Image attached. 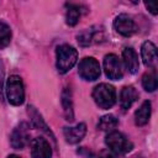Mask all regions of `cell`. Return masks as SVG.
I'll return each instance as SVG.
<instances>
[{"mask_svg": "<svg viewBox=\"0 0 158 158\" xmlns=\"http://www.w3.org/2000/svg\"><path fill=\"white\" fill-rule=\"evenodd\" d=\"M28 110V115H30V117H31V121H32V123L37 127V128H40V130H42L43 132H46L48 136H51V138L56 142V138H54V135L52 133V131L49 130V127L47 126V123L43 121V118H42V116L40 115V112L33 107V106H28L27 107Z\"/></svg>", "mask_w": 158, "mask_h": 158, "instance_id": "obj_15", "label": "cell"}, {"mask_svg": "<svg viewBox=\"0 0 158 158\" xmlns=\"http://www.w3.org/2000/svg\"><path fill=\"white\" fill-rule=\"evenodd\" d=\"M93 99L101 109H110L116 102V90L112 85L101 83L93 90Z\"/></svg>", "mask_w": 158, "mask_h": 158, "instance_id": "obj_2", "label": "cell"}, {"mask_svg": "<svg viewBox=\"0 0 158 158\" xmlns=\"http://www.w3.org/2000/svg\"><path fill=\"white\" fill-rule=\"evenodd\" d=\"M138 99V93L133 86H123L120 93V105L123 110L130 109Z\"/></svg>", "mask_w": 158, "mask_h": 158, "instance_id": "obj_14", "label": "cell"}, {"mask_svg": "<svg viewBox=\"0 0 158 158\" xmlns=\"http://www.w3.org/2000/svg\"><path fill=\"white\" fill-rule=\"evenodd\" d=\"M141 54H142V59L146 67L153 68L157 60V47L153 42L151 41H146L142 47H141Z\"/></svg>", "mask_w": 158, "mask_h": 158, "instance_id": "obj_12", "label": "cell"}, {"mask_svg": "<svg viewBox=\"0 0 158 158\" xmlns=\"http://www.w3.org/2000/svg\"><path fill=\"white\" fill-rule=\"evenodd\" d=\"M77 38H78V43L80 46L86 47V46H90L93 43H98V42L102 41V30L94 26V27H90V28L81 31Z\"/></svg>", "mask_w": 158, "mask_h": 158, "instance_id": "obj_10", "label": "cell"}, {"mask_svg": "<svg viewBox=\"0 0 158 158\" xmlns=\"http://www.w3.org/2000/svg\"><path fill=\"white\" fill-rule=\"evenodd\" d=\"M104 70L105 74L109 79L112 80H120L123 75L122 73V67L118 57L116 54H106L104 58Z\"/></svg>", "mask_w": 158, "mask_h": 158, "instance_id": "obj_7", "label": "cell"}, {"mask_svg": "<svg viewBox=\"0 0 158 158\" xmlns=\"http://www.w3.org/2000/svg\"><path fill=\"white\" fill-rule=\"evenodd\" d=\"M83 14L81 5L68 4L67 5V14H65V22L68 26H75Z\"/></svg>", "mask_w": 158, "mask_h": 158, "instance_id": "obj_18", "label": "cell"}, {"mask_svg": "<svg viewBox=\"0 0 158 158\" xmlns=\"http://www.w3.org/2000/svg\"><path fill=\"white\" fill-rule=\"evenodd\" d=\"M99 158H121L120 154L117 153H114L111 151H102L99 156Z\"/></svg>", "mask_w": 158, "mask_h": 158, "instance_id": "obj_22", "label": "cell"}, {"mask_svg": "<svg viewBox=\"0 0 158 158\" xmlns=\"http://www.w3.org/2000/svg\"><path fill=\"white\" fill-rule=\"evenodd\" d=\"M79 75L85 80H96L100 75V64L93 57H85L79 63Z\"/></svg>", "mask_w": 158, "mask_h": 158, "instance_id": "obj_5", "label": "cell"}, {"mask_svg": "<svg viewBox=\"0 0 158 158\" xmlns=\"http://www.w3.org/2000/svg\"><path fill=\"white\" fill-rule=\"evenodd\" d=\"M7 158H20V157H19V156H16V154H10Z\"/></svg>", "mask_w": 158, "mask_h": 158, "instance_id": "obj_24", "label": "cell"}, {"mask_svg": "<svg viewBox=\"0 0 158 158\" xmlns=\"http://www.w3.org/2000/svg\"><path fill=\"white\" fill-rule=\"evenodd\" d=\"M122 58H123V63L126 69L130 73H136L138 70L139 67V62H138V56L136 53V51L132 47H126L122 51Z\"/></svg>", "mask_w": 158, "mask_h": 158, "instance_id": "obj_13", "label": "cell"}, {"mask_svg": "<svg viewBox=\"0 0 158 158\" xmlns=\"http://www.w3.org/2000/svg\"><path fill=\"white\" fill-rule=\"evenodd\" d=\"M85 133H86V125L83 122H80L75 126H72V127H64V130H63L65 141L70 144L79 143L84 138Z\"/></svg>", "mask_w": 158, "mask_h": 158, "instance_id": "obj_11", "label": "cell"}, {"mask_svg": "<svg viewBox=\"0 0 158 158\" xmlns=\"http://www.w3.org/2000/svg\"><path fill=\"white\" fill-rule=\"evenodd\" d=\"M11 41V28L7 23L0 21V48H5Z\"/></svg>", "mask_w": 158, "mask_h": 158, "instance_id": "obj_21", "label": "cell"}, {"mask_svg": "<svg viewBox=\"0 0 158 158\" xmlns=\"http://www.w3.org/2000/svg\"><path fill=\"white\" fill-rule=\"evenodd\" d=\"M118 125L117 118L114 115H105L98 122V128L101 131H112Z\"/></svg>", "mask_w": 158, "mask_h": 158, "instance_id": "obj_20", "label": "cell"}, {"mask_svg": "<svg viewBox=\"0 0 158 158\" xmlns=\"http://www.w3.org/2000/svg\"><path fill=\"white\" fill-rule=\"evenodd\" d=\"M56 57H57V62H56L57 70L60 74H64L75 65L78 59V52L74 47L69 44H60L57 47Z\"/></svg>", "mask_w": 158, "mask_h": 158, "instance_id": "obj_1", "label": "cell"}, {"mask_svg": "<svg viewBox=\"0 0 158 158\" xmlns=\"http://www.w3.org/2000/svg\"><path fill=\"white\" fill-rule=\"evenodd\" d=\"M114 27L117 33L125 37H130L137 31L133 19L127 14H120L118 16H116V19L114 20Z\"/></svg>", "mask_w": 158, "mask_h": 158, "instance_id": "obj_8", "label": "cell"}, {"mask_svg": "<svg viewBox=\"0 0 158 158\" xmlns=\"http://www.w3.org/2000/svg\"><path fill=\"white\" fill-rule=\"evenodd\" d=\"M144 5H146V7H147L153 15H157V4H156V2H146Z\"/></svg>", "mask_w": 158, "mask_h": 158, "instance_id": "obj_23", "label": "cell"}, {"mask_svg": "<svg viewBox=\"0 0 158 158\" xmlns=\"http://www.w3.org/2000/svg\"><path fill=\"white\" fill-rule=\"evenodd\" d=\"M10 142L15 149H22L30 142V126L27 122H20L14 128Z\"/></svg>", "mask_w": 158, "mask_h": 158, "instance_id": "obj_6", "label": "cell"}, {"mask_svg": "<svg viewBox=\"0 0 158 158\" xmlns=\"http://www.w3.org/2000/svg\"><path fill=\"white\" fill-rule=\"evenodd\" d=\"M142 85H143L146 91H154L157 89V75H156V70L154 69L143 74Z\"/></svg>", "mask_w": 158, "mask_h": 158, "instance_id": "obj_19", "label": "cell"}, {"mask_svg": "<svg viewBox=\"0 0 158 158\" xmlns=\"http://www.w3.org/2000/svg\"><path fill=\"white\" fill-rule=\"evenodd\" d=\"M62 106L64 110L65 120L73 121L74 120V111H73V100H72V91L69 88H64L62 93Z\"/></svg>", "mask_w": 158, "mask_h": 158, "instance_id": "obj_17", "label": "cell"}, {"mask_svg": "<svg viewBox=\"0 0 158 158\" xmlns=\"http://www.w3.org/2000/svg\"><path fill=\"white\" fill-rule=\"evenodd\" d=\"M105 143L109 149L117 154H125L132 151L133 143L120 131H110L105 137Z\"/></svg>", "mask_w": 158, "mask_h": 158, "instance_id": "obj_3", "label": "cell"}, {"mask_svg": "<svg viewBox=\"0 0 158 158\" xmlns=\"http://www.w3.org/2000/svg\"><path fill=\"white\" fill-rule=\"evenodd\" d=\"M31 156L32 158H51L52 148L47 139L37 137L31 142Z\"/></svg>", "mask_w": 158, "mask_h": 158, "instance_id": "obj_9", "label": "cell"}, {"mask_svg": "<svg viewBox=\"0 0 158 158\" xmlns=\"http://www.w3.org/2000/svg\"><path fill=\"white\" fill-rule=\"evenodd\" d=\"M6 98L11 105L19 106L25 101V86L21 77L10 75L6 81Z\"/></svg>", "mask_w": 158, "mask_h": 158, "instance_id": "obj_4", "label": "cell"}, {"mask_svg": "<svg viewBox=\"0 0 158 158\" xmlns=\"http://www.w3.org/2000/svg\"><path fill=\"white\" fill-rule=\"evenodd\" d=\"M151 117V102L148 100L143 101L142 105L135 112V122L137 126H144L148 123Z\"/></svg>", "mask_w": 158, "mask_h": 158, "instance_id": "obj_16", "label": "cell"}]
</instances>
